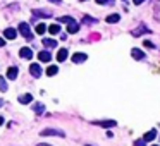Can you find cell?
<instances>
[{"instance_id": "cell-12", "label": "cell", "mask_w": 160, "mask_h": 146, "mask_svg": "<svg viewBox=\"0 0 160 146\" xmlns=\"http://www.w3.org/2000/svg\"><path fill=\"white\" fill-rule=\"evenodd\" d=\"M19 55L23 57V59H33V52H31V48H21L19 50Z\"/></svg>"}, {"instance_id": "cell-29", "label": "cell", "mask_w": 160, "mask_h": 146, "mask_svg": "<svg viewBox=\"0 0 160 146\" xmlns=\"http://www.w3.org/2000/svg\"><path fill=\"white\" fill-rule=\"evenodd\" d=\"M143 2H145V0H133V4L134 5H140V4H143Z\"/></svg>"}, {"instance_id": "cell-19", "label": "cell", "mask_w": 160, "mask_h": 146, "mask_svg": "<svg viewBox=\"0 0 160 146\" xmlns=\"http://www.w3.org/2000/svg\"><path fill=\"white\" fill-rule=\"evenodd\" d=\"M48 33L50 34H59L60 33V26H59V24H52V26H48Z\"/></svg>"}, {"instance_id": "cell-15", "label": "cell", "mask_w": 160, "mask_h": 146, "mask_svg": "<svg viewBox=\"0 0 160 146\" xmlns=\"http://www.w3.org/2000/svg\"><path fill=\"white\" fill-rule=\"evenodd\" d=\"M38 60L40 62H50L52 60V55H50V52H40L38 53Z\"/></svg>"}, {"instance_id": "cell-23", "label": "cell", "mask_w": 160, "mask_h": 146, "mask_svg": "<svg viewBox=\"0 0 160 146\" xmlns=\"http://www.w3.org/2000/svg\"><path fill=\"white\" fill-rule=\"evenodd\" d=\"M59 21H60V23H66V24H69V23H73L74 19L71 17V16H64V17H60Z\"/></svg>"}, {"instance_id": "cell-26", "label": "cell", "mask_w": 160, "mask_h": 146, "mask_svg": "<svg viewBox=\"0 0 160 146\" xmlns=\"http://www.w3.org/2000/svg\"><path fill=\"white\" fill-rule=\"evenodd\" d=\"M145 143H146L145 139H136V141H134V146H146Z\"/></svg>"}, {"instance_id": "cell-9", "label": "cell", "mask_w": 160, "mask_h": 146, "mask_svg": "<svg viewBox=\"0 0 160 146\" xmlns=\"http://www.w3.org/2000/svg\"><path fill=\"white\" fill-rule=\"evenodd\" d=\"M97 126H102V127H116L117 122L116 120H98V122H95Z\"/></svg>"}, {"instance_id": "cell-14", "label": "cell", "mask_w": 160, "mask_h": 146, "mask_svg": "<svg viewBox=\"0 0 160 146\" xmlns=\"http://www.w3.org/2000/svg\"><path fill=\"white\" fill-rule=\"evenodd\" d=\"M155 137H157V131H155V129H151V131H148L145 136H143V139H145L146 143H150V141H153Z\"/></svg>"}, {"instance_id": "cell-31", "label": "cell", "mask_w": 160, "mask_h": 146, "mask_svg": "<svg viewBox=\"0 0 160 146\" xmlns=\"http://www.w3.org/2000/svg\"><path fill=\"white\" fill-rule=\"evenodd\" d=\"M48 2H55V4H59V2H60V0H48Z\"/></svg>"}, {"instance_id": "cell-27", "label": "cell", "mask_w": 160, "mask_h": 146, "mask_svg": "<svg viewBox=\"0 0 160 146\" xmlns=\"http://www.w3.org/2000/svg\"><path fill=\"white\" fill-rule=\"evenodd\" d=\"M97 4H100V5H105V4H112V0H97Z\"/></svg>"}, {"instance_id": "cell-17", "label": "cell", "mask_w": 160, "mask_h": 146, "mask_svg": "<svg viewBox=\"0 0 160 146\" xmlns=\"http://www.w3.org/2000/svg\"><path fill=\"white\" fill-rule=\"evenodd\" d=\"M7 77L10 81H14L17 77V67H9V71H7Z\"/></svg>"}, {"instance_id": "cell-24", "label": "cell", "mask_w": 160, "mask_h": 146, "mask_svg": "<svg viewBox=\"0 0 160 146\" xmlns=\"http://www.w3.org/2000/svg\"><path fill=\"white\" fill-rule=\"evenodd\" d=\"M83 21H84V24H95V23H97V21H95L93 17H90V16H84Z\"/></svg>"}, {"instance_id": "cell-6", "label": "cell", "mask_w": 160, "mask_h": 146, "mask_svg": "<svg viewBox=\"0 0 160 146\" xmlns=\"http://www.w3.org/2000/svg\"><path fill=\"white\" fill-rule=\"evenodd\" d=\"M86 59H88V55L86 53H81V52H78V53H74L73 55L74 64H83V62H86Z\"/></svg>"}, {"instance_id": "cell-11", "label": "cell", "mask_w": 160, "mask_h": 146, "mask_svg": "<svg viewBox=\"0 0 160 146\" xmlns=\"http://www.w3.org/2000/svg\"><path fill=\"white\" fill-rule=\"evenodd\" d=\"M78 31H79V24L76 23V21H73V23L67 24V33L74 34V33H78Z\"/></svg>"}, {"instance_id": "cell-30", "label": "cell", "mask_w": 160, "mask_h": 146, "mask_svg": "<svg viewBox=\"0 0 160 146\" xmlns=\"http://www.w3.org/2000/svg\"><path fill=\"white\" fill-rule=\"evenodd\" d=\"M4 45H5V40L4 38H0V47H4Z\"/></svg>"}, {"instance_id": "cell-20", "label": "cell", "mask_w": 160, "mask_h": 146, "mask_svg": "<svg viewBox=\"0 0 160 146\" xmlns=\"http://www.w3.org/2000/svg\"><path fill=\"white\" fill-rule=\"evenodd\" d=\"M59 72V67L57 66H50L48 69H47V76H55Z\"/></svg>"}, {"instance_id": "cell-28", "label": "cell", "mask_w": 160, "mask_h": 146, "mask_svg": "<svg viewBox=\"0 0 160 146\" xmlns=\"http://www.w3.org/2000/svg\"><path fill=\"white\" fill-rule=\"evenodd\" d=\"M145 47H148V48H155V45L151 41H148V40H145Z\"/></svg>"}, {"instance_id": "cell-5", "label": "cell", "mask_w": 160, "mask_h": 146, "mask_svg": "<svg viewBox=\"0 0 160 146\" xmlns=\"http://www.w3.org/2000/svg\"><path fill=\"white\" fill-rule=\"evenodd\" d=\"M131 57L134 60H143L145 59V52L140 50V48H131Z\"/></svg>"}, {"instance_id": "cell-16", "label": "cell", "mask_w": 160, "mask_h": 146, "mask_svg": "<svg viewBox=\"0 0 160 146\" xmlns=\"http://www.w3.org/2000/svg\"><path fill=\"white\" fill-rule=\"evenodd\" d=\"M105 21L108 24H116V23H119V21H121V16H119V14H110V16H107Z\"/></svg>"}, {"instance_id": "cell-22", "label": "cell", "mask_w": 160, "mask_h": 146, "mask_svg": "<svg viewBox=\"0 0 160 146\" xmlns=\"http://www.w3.org/2000/svg\"><path fill=\"white\" fill-rule=\"evenodd\" d=\"M33 110H34V112H36V113H38V115H40V113H43L45 107H43V105H41V103H36V105H33Z\"/></svg>"}, {"instance_id": "cell-35", "label": "cell", "mask_w": 160, "mask_h": 146, "mask_svg": "<svg viewBox=\"0 0 160 146\" xmlns=\"http://www.w3.org/2000/svg\"><path fill=\"white\" fill-rule=\"evenodd\" d=\"M86 146H91V144H86Z\"/></svg>"}, {"instance_id": "cell-7", "label": "cell", "mask_w": 160, "mask_h": 146, "mask_svg": "<svg viewBox=\"0 0 160 146\" xmlns=\"http://www.w3.org/2000/svg\"><path fill=\"white\" fill-rule=\"evenodd\" d=\"M4 36L7 38V40H16V36H17V29L14 28H7L4 31Z\"/></svg>"}, {"instance_id": "cell-25", "label": "cell", "mask_w": 160, "mask_h": 146, "mask_svg": "<svg viewBox=\"0 0 160 146\" xmlns=\"http://www.w3.org/2000/svg\"><path fill=\"white\" fill-rule=\"evenodd\" d=\"M0 91H7V83L4 77H0Z\"/></svg>"}, {"instance_id": "cell-32", "label": "cell", "mask_w": 160, "mask_h": 146, "mask_svg": "<svg viewBox=\"0 0 160 146\" xmlns=\"http://www.w3.org/2000/svg\"><path fill=\"white\" fill-rule=\"evenodd\" d=\"M0 124H4V117H0Z\"/></svg>"}, {"instance_id": "cell-1", "label": "cell", "mask_w": 160, "mask_h": 146, "mask_svg": "<svg viewBox=\"0 0 160 146\" xmlns=\"http://www.w3.org/2000/svg\"><path fill=\"white\" fill-rule=\"evenodd\" d=\"M19 33L26 38V40H33V34H31V29H29L28 23H21L19 24Z\"/></svg>"}, {"instance_id": "cell-21", "label": "cell", "mask_w": 160, "mask_h": 146, "mask_svg": "<svg viewBox=\"0 0 160 146\" xmlns=\"http://www.w3.org/2000/svg\"><path fill=\"white\" fill-rule=\"evenodd\" d=\"M45 31H47V26H45L43 23H40V24H36V33L38 34H43Z\"/></svg>"}, {"instance_id": "cell-34", "label": "cell", "mask_w": 160, "mask_h": 146, "mask_svg": "<svg viewBox=\"0 0 160 146\" xmlns=\"http://www.w3.org/2000/svg\"><path fill=\"white\" fill-rule=\"evenodd\" d=\"M79 2H84V0H79Z\"/></svg>"}, {"instance_id": "cell-33", "label": "cell", "mask_w": 160, "mask_h": 146, "mask_svg": "<svg viewBox=\"0 0 160 146\" xmlns=\"http://www.w3.org/2000/svg\"><path fill=\"white\" fill-rule=\"evenodd\" d=\"M2 103H4V101H2V100H0V107H2Z\"/></svg>"}, {"instance_id": "cell-10", "label": "cell", "mask_w": 160, "mask_h": 146, "mask_svg": "<svg viewBox=\"0 0 160 146\" xmlns=\"http://www.w3.org/2000/svg\"><path fill=\"white\" fill-rule=\"evenodd\" d=\"M41 43H43V47H47V48H55V47H57V41L52 40V38H43Z\"/></svg>"}, {"instance_id": "cell-36", "label": "cell", "mask_w": 160, "mask_h": 146, "mask_svg": "<svg viewBox=\"0 0 160 146\" xmlns=\"http://www.w3.org/2000/svg\"><path fill=\"white\" fill-rule=\"evenodd\" d=\"M153 146H157V144H153Z\"/></svg>"}, {"instance_id": "cell-3", "label": "cell", "mask_w": 160, "mask_h": 146, "mask_svg": "<svg viewBox=\"0 0 160 146\" xmlns=\"http://www.w3.org/2000/svg\"><path fill=\"white\" fill-rule=\"evenodd\" d=\"M41 136H59V137H64L66 132L64 131H55V129H45L41 131Z\"/></svg>"}, {"instance_id": "cell-2", "label": "cell", "mask_w": 160, "mask_h": 146, "mask_svg": "<svg viewBox=\"0 0 160 146\" xmlns=\"http://www.w3.org/2000/svg\"><path fill=\"white\" fill-rule=\"evenodd\" d=\"M143 33H150V29L146 28L145 24H140V26H138V28H136V29H133V31H131V34H133V36H134V38L141 36V34H143Z\"/></svg>"}, {"instance_id": "cell-4", "label": "cell", "mask_w": 160, "mask_h": 146, "mask_svg": "<svg viewBox=\"0 0 160 146\" xmlns=\"http://www.w3.org/2000/svg\"><path fill=\"white\" fill-rule=\"evenodd\" d=\"M29 72H31L33 77H40L41 76V66L40 64H31L29 66Z\"/></svg>"}, {"instance_id": "cell-18", "label": "cell", "mask_w": 160, "mask_h": 146, "mask_svg": "<svg viewBox=\"0 0 160 146\" xmlns=\"http://www.w3.org/2000/svg\"><path fill=\"white\" fill-rule=\"evenodd\" d=\"M33 14L34 16H40V17H50V16H52V12H50V10H38V9H34Z\"/></svg>"}, {"instance_id": "cell-8", "label": "cell", "mask_w": 160, "mask_h": 146, "mask_svg": "<svg viewBox=\"0 0 160 146\" xmlns=\"http://www.w3.org/2000/svg\"><path fill=\"white\" fill-rule=\"evenodd\" d=\"M31 101H33V94L26 93V94H21L19 96V103H23V105H28V103H31Z\"/></svg>"}, {"instance_id": "cell-13", "label": "cell", "mask_w": 160, "mask_h": 146, "mask_svg": "<svg viewBox=\"0 0 160 146\" xmlns=\"http://www.w3.org/2000/svg\"><path fill=\"white\" fill-rule=\"evenodd\" d=\"M67 55H69L67 48H60V50H59V53H57V60L59 62H64L66 59H67Z\"/></svg>"}]
</instances>
